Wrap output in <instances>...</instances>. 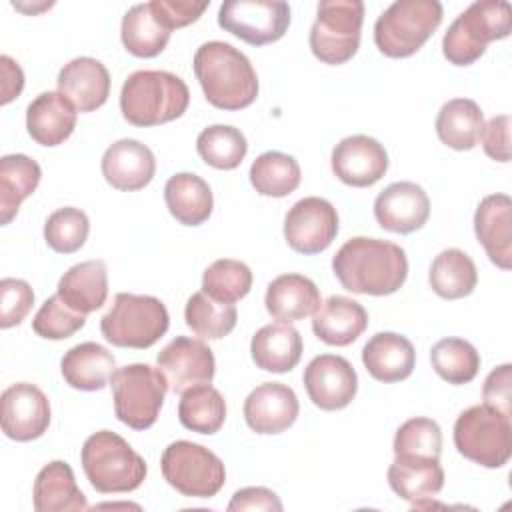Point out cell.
<instances>
[{"label": "cell", "mask_w": 512, "mask_h": 512, "mask_svg": "<svg viewBox=\"0 0 512 512\" xmlns=\"http://www.w3.org/2000/svg\"><path fill=\"white\" fill-rule=\"evenodd\" d=\"M332 270L350 292L388 296L406 282L408 260L406 252L394 242L354 236L334 254Z\"/></svg>", "instance_id": "6da1fadb"}, {"label": "cell", "mask_w": 512, "mask_h": 512, "mask_svg": "<svg viewBox=\"0 0 512 512\" xmlns=\"http://www.w3.org/2000/svg\"><path fill=\"white\" fill-rule=\"evenodd\" d=\"M194 74L206 100L220 110H242L258 96L252 62L226 42H204L194 54Z\"/></svg>", "instance_id": "7a4b0ae2"}, {"label": "cell", "mask_w": 512, "mask_h": 512, "mask_svg": "<svg viewBox=\"0 0 512 512\" xmlns=\"http://www.w3.org/2000/svg\"><path fill=\"white\" fill-rule=\"evenodd\" d=\"M190 104L186 82L166 70H136L120 90V110L134 126H160L180 118Z\"/></svg>", "instance_id": "3957f363"}, {"label": "cell", "mask_w": 512, "mask_h": 512, "mask_svg": "<svg viewBox=\"0 0 512 512\" xmlns=\"http://www.w3.org/2000/svg\"><path fill=\"white\" fill-rule=\"evenodd\" d=\"M80 462L92 488L102 494L132 492L146 478L144 458L116 432L100 430L86 438Z\"/></svg>", "instance_id": "277c9868"}, {"label": "cell", "mask_w": 512, "mask_h": 512, "mask_svg": "<svg viewBox=\"0 0 512 512\" xmlns=\"http://www.w3.org/2000/svg\"><path fill=\"white\" fill-rule=\"evenodd\" d=\"M512 30V8L506 0H480L470 4L446 30L442 40L444 58L454 66H470L494 40Z\"/></svg>", "instance_id": "5b68a950"}, {"label": "cell", "mask_w": 512, "mask_h": 512, "mask_svg": "<svg viewBox=\"0 0 512 512\" xmlns=\"http://www.w3.org/2000/svg\"><path fill=\"white\" fill-rule=\"evenodd\" d=\"M168 326V310L158 298L130 292L116 294L112 308L100 320V332L112 346L136 350L156 344Z\"/></svg>", "instance_id": "8992f818"}, {"label": "cell", "mask_w": 512, "mask_h": 512, "mask_svg": "<svg viewBox=\"0 0 512 512\" xmlns=\"http://www.w3.org/2000/svg\"><path fill=\"white\" fill-rule=\"evenodd\" d=\"M442 22L438 0H398L374 24V42L388 58H408L418 52Z\"/></svg>", "instance_id": "52a82bcc"}, {"label": "cell", "mask_w": 512, "mask_h": 512, "mask_svg": "<svg viewBox=\"0 0 512 512\" xmlns=\"http://www.w3.org/2000/svg\"><path fill=\"white\" fill-rule=\"evenodd\" d=\"M454 446L464 458L484 468H502L512 456L510 416L488 404L466 408L454 424Z\"/></svg>", "instance_id": "ba28073f"}, {"label": "cell", "mask_w": 512, "mask_h": 512, "mask_svg": "<svg viewBox=\"0 0 512 512\" xmlns=\"http://www.w3.org/2000/svg\"><path fill=\"white\" fill-rule=\"evenodd\" d=\"M116 418L134 428H150L160 414L168 384L158 368L150 364H128L118 368L110 380Z\"/></svg>", "instance_id": "9c48e42d"}, {"label": "cell", "mask_w": 512, "mask_h": 512, "mask_svg": "<svg viewBox=\"0 0 512 512\" xmlns=\"http://www.w3.org/2000/svg\"><path fill=\"white\" fill-rule=\"evenodd\" d=\"M364 4L360 0H324L310 28V50L324 64L348 62L360 46Z\"/></svg>", "instance_id": "30bf717a"}, {"label": "cell", "mask_w": 512, "mask_h": 512, "mask_svg": "<svg viewBox=\"0 0 512 512\" xmlns=\"http://www.w3.org/2000/svg\"><path fill=\"white\" fill-rule=\"evenodd\" d=\"M160 468L164 480L188 498H212L226 482L222 460L212 450L190 440L168 444L162 452Z\"/></svg>", "instance_id": "8fae6325"}, {"label": "cell", "mask_w": 512, "mask_h": 512, "mask_svg": "<svg viewBox=\"0 0 512 512\" xmlns=\"http://www.w3.org/2000/svg\"><path fill=\"white\" fill-rule=\"evenodd\" d=\"M218 24L250 46H264L286 34L290 6L280 0H228L218 10Z\"/></svg>", "instance_id": "7c38bea8"}, {"label": "cell", "mask_w": 512, "mask_h": 512, "mask_svg": "<svg viewBox=\"0 0 512 512\" xmlns=\"http://www.w3.org/2000/svg\"><path fill=\"white\" fill-rule=\"evenodd\" d=\"M158 370L162 372L168 390L184 394L190 388L210 384L216 370L212 350L198 338L176 336L156 356Z\"/></svg>", "instance_id": "4fadbf2b"}, {"label": "cell", "mask_w": 512, "mask_h": 512, "mask_svg": "<svg viewBox=\"0 0 512 512\" xmlns=\"http://www.w3.org/2000/svg\"><path fill=\"white\" fill-rule=\"evenodd\" d=\"M338 234L336 208L318 196L298 200L284 218V238L294 252L318 254L326 250Z\"/></svg>", "instance_id": "5bb4252c"}, {"label": "cell", "mask_w": 512, "mask_h": 512, "mask_svg": "<svg viewBox=\"0 0 512 512\" xmlns=\"http://www.w3.org/2000/svg\"><path fill=\"white\" fill-rule=\"evenodd\" d=\"M304 386L314 406L322 410L346 408L358 390L354 366L336 354H320L304 370Z\"/></svg>", "instance_id": "9a60e30c"}, {"label": "cell", "mask_w": 512, "mask_h": 512, "mask_svg": "<svg viewBox=\"0 0 512 512\" xmlns=\"http://www.w3.org/2000/svg\"><path fill=\"white\" fill-rule=\"evenodd\" d=\"M2 432L16 442L40 438L50 426V402L30 382H16L2 392Z\"/></svg>", "instance_id": "2e32d148"}, {"label": "cell", "mask_w": 512, "mask_h": 512, "mask_svg": "<svg viewBox=\"0 0 512 512\" xmlns=\"http://www.w3.org/2000/svg\"><path fill=\"white\" fill-rule=\"evenodd\" d=\"M330 160L336 178L354 188L376 184L388 170V154L384 146L366 134L342 138L334 146Z\"/></svg>", "instance_id": "e0dca14e"}, {"label": "cell", "mask_w": 512, "mask_h": 512, "mask_svg": "<svg viewBox=\"0 0 512 512\" xmlns=\"http://www.w3.org/2000/svg\"><path fill=\"white\" fill-rule=\"evenodd\" d=\"M376 222L396 234L420 230L430 216V200L416 182H394L386 186L374 200Z\"/></svg>", "instance_id": "ac0fdd59"}, {"label": "cell", "mask_w": 512, "mask_h": 512, "mask_svg": "<svg viewBox=\"0 0 512 512\" xmlns=\"http://www.w3.org/2000/svg\"><path fill=\"white\" fill-rule=\"evenodd\" d=\"M388 484L396 496L410 502L412 508H428L444 488L440 458L396 454L388 468Z\"/></svg>", "instance_id": "d6986e66"}, {"label": "cell", "mask_w": 512, "mask_h": 512, "mask_svg": "<svg viewBox=\"0 0 512 512\" xmlns=\"http://www.w3.org/2000/svg\"><path fill=\"white\" fill-rule=\"evenodd\" d=\"M300 412L296 392L282 382H264L244 400V418L256 434H280L288 430Z\"/></svg>", "instance_id": "ffe728a7"}, {"label": "cell", "mask_w": 512, "mask_h": 512, "mask_svg": "<svg viewBox=\"0 0 512 512\" xmlns=\"http://www.w3.org/2000/svg\"><path fill=\"white\" fill-rule=\"evenodd\" d=\"M100 168L112 188L134 192L148 186L154 178L156 158L146 144L134 138H122L106 148Z\"/></svg>", "instance_id": "44dd1931"}, {"label": "cell", "mask_w": 512, "mask_h": 512, "mask_svg": "<svg viewBox=\"0 0 512 512\" xmlns=\"http://www.w3.org/2000/svg\"><path fill=\"white\" fill-rule=\"evenodd\" d=\"M474 232L492 264L512 266V200L508 194H490L474 212Z\"/></svg>", "instance_id": "7402d4cb"}, {"label": "cell", "mask_w": 512, "mask_h": 512, "mask_svg": "<svg viewBox=\"0 0 512 512\" xmlns=\"http://www.w3.org/2000/svg\"><path fill=\"white\" fill-rule=\"evenodd\" d=\"M56 84L58 92L76 112H94L110 94V74L106 66L90 56H80L64 64Z\"/></svg>", "instance_id": "603a6c76"}, {"label": "cell", "mask_w": 512, "mask_h": 512, "mask_svg": "<svg viewBox=\"0 0 512 512\" xmlns=\"http://www.w3.org/2000/svg\"><path fill=\"white\" fill-rule=\"evenodd\" d=\"M362 362L378 382L406 380L416 364L412 342L396 332H378L362 348Z\"/></svg>", "instance_id": "cb8c5ba5"}, {"label": "cell", "mask_w": 512, "mask_h": 512, "mask_svg": "<svg viewBox=\"0 0 512 512\" xmlns=\"http://www.w3.org/2000/svg\"><path fill=\"white\" fill-rule=\"evenodd\" d=\"M76 114V108L60 92H42L28 104V134L40 146H58L74 132Z\"/></svg>", "instance_id": "d4e9b609"}, {"label": "cell", "mask_w": 512, "mask_h": 512, "mask_svg": "<svg viewBox=\"0 0 512 512\" xmlns=\"http://www.w3.org/2000/svg\"><path fill=\"white\" fill-rule=\"evenodd\" d=\"M170 24L156 6V0L132 6L120 26V38L124 48L138 58L158 56L170 40Z\"/></svg>", "instance_id": "484cf974"}, {"label": "cell", "mask_w": 512, "mask_h": 512, "mask_svg": "<svg viewBox=\"0 0 512 512\" xmlns=\"http://www.w3.org/2000/svg\"><path fill=\"white\" fill-rule=\"evenodd\" d=\"M368 312L364 306L346 296H330L312 318L314 334L328 346H348L366 330Z\"/></svg>", "instance_id": "4316f807"}, {"label": "cell", "mask_w": 512, "mask_h": 512, "mask_svg": "<svg viewBox=\"0 0 512 512\" xmlns=\"http://www.w3.org/2000/svg\"><path fill=\"white\" fill-rule=\"evenodd\" d=\"M60 370L68 386L82 392H94L110 384L116 372V358L96 342H82L62 356Z\"/></svg>", "instance_id": "83f0119b"}, {"label": "cell", "mask_w": 512, "mask_h": 512, "mask_svg": "<svg viewBox=\"0 0 512 512\" xmlns=\"http://www.w3.org/2000/svg\"><path fill=\"white\" fill-rule=\"evenodd\" d=\"M268 314L280 322H296L318 310L320 290L316 284L302 274L276 276L264 296Z\"/></svg>", "instance_id": "f1b7e54d"}, {"label": "cell", "mask_w": 512, "mask_h": 512, "mask_svg": "<svg viewBox=\"0 0 512 512\" xmlns=\"http://www.w3.org/2000/svg\"><path fill=\"white\" fill-rule=\"evenodd\" d=\"M32 502L36 512H76L88 508L86 496L78 488L70 464L64 460H54L38 472Z\"/></svg>", "instance_id": "f546056e"}, {"label": "cell", "mask_w": 512, "mask_h": 512, "mask_svg": "<svg viewBox=\"0 0 512 512\" xmlns=\"http://www.w3.org/2000/svg\"><path fill=\"white\" fill-rule=\"evenodd\" d=\"M56 294L84 316L102 308L108 298V270L104 260H86L68 268L58 282Z\"/></svg>", "instance_id": "4dcf8cb0"}, {"label": "cell", "mask_w": 512, "mask_h": 512, "mask_svg": "<svg viewBox=\"0 0 512 512\" xmlns=\"http://www.w3.org/2000/svg\"><path fill=\"white\" fill-rule=\"evenodd\" d=\"M302 336L288 322L262 326L250 342V354L258 368L266 372H290L302 356Z\"/></svg>", "instance_id": "1f68e13d"}, {"label": "cell", "mask_w": 512, "mask_h": 512, "mask_svg": "<svg viewBox=\"0 0 512 512\" xmlns=\"http://www.w3.org/2000/svg\"><path fill=\"white\" fill-rule=\"evenodd\" d=\"M164 202L168 212L184 226H200L212 214V190L206 180L196 174L180 172L168 178L164 186Z\"/></svg>", "instance_id": "d6a6232c"}, {"label": "cell", "mask_w": 512, "mask_h": 512, "mask_svg": "<svg viewBox=\"0 0 512 512\" xmlns=\"http://www.w3.org/2000/svg\"><path fill=\"white\" fill-rule=\"evenodd\" d=\"M42 170L26 154H6L0 158V222L10 224L20 204L40 184Z\"/></svg>", "instance_id": "836d02e7"}, {"label": "cell", "mask_w": 512, "mask_h": 512, "mask_svg": "<svg viewBox=\"0 0 512 512\" xmlns=\"http://www.w3.org/2000/svg\"><path fill=\"white\" fill-rule=\"evenodd\" d=\"M484 128V114L470 98L448 100L436 116V134L442 144L454 150H472Z\"/></svg>", "instance_id": "e575fe53"}, {"label": "cell", "mask_w": 512, "mask_h": 512, "mask_svg": "<svg viewBox=\"0 0 512 512\" xmlns=\"http://www.w3.org/2000/svg\"><path fill=\"white\" fill-rule=\"evenodd\" d=\"M428 282L430 288L444 300L464 298L476 288V264L460 248L442 250L430 264Z\"/></svg>", "instance_id": "d590c367"}, {"label": "cell", "mask_w": 512, "mask_h": 512, "mask_svg": "<svg viewBox=\"0 0 512 512\" xmlns=\"http://www.w3.org/2000/svg\"><path fill=\"white\" fill-rule=\"evenodd\" d=\"M178 420L198 434H216L226 420L224 396L210 384L190 388L178 404Z\"/></svg>", "instance_id": "8d00e7d4"}, {"label": "cell", "mask_w": 512, "mask_h": 512, "mask_svg": "<svg viewBox=\"0 0 512 512\" xmlns=\"http://www.w3.org/2000/svg\"><path fill=\"white\" fill-rule=\"evenodd\" d=\"M250 184L262 196L282 198L300 186V166L284 152H264L250 166Z\"/></svg>", "instance_id": "74e56055"}, {"label": "cell", "mask_w": 512, "mask_h": 512, "mask_svg": "<svg viewBox=\"0 0 512 512\" xmlns=\"http://www.w3.org/2000/svg\"><path fill=\"white\" fill-rule=\"evenodd\" d=\"M184 320L196 336L204 340H220L234 330L238 312L230 302H218L204 292H196L186 302Z\"/></svg>", "instance_id": "f35d334b"}, {"label": "cell", "mask_w": 512, "mask_h": 512, "mask_svg": "<svg viewBox=\"0 0 512 512\" xmlns=\"http://www.w3.org/2000/svg\"><path fill=\"white\" fill-rule=\"evenodd\" d=\"M196 150L208 166L218 170H234L242 164L248 152V142L238 128L214 124L198 134Z\"/></svg>", "instance_id": "ab89813d"}, {"label": "cell", "mask_w": 512, "mask_h": 512, "mask_svg": "<svg viewBox=\"0 0 512 512\" xmlns=\"http://www.w3.org/2000/svg\"><path fill=\"white\" fill-rule=\"evenodd\" d=\"M434 372L448 384H466L480 370L478 350L462 338H442L430 350Z\"/></svg>", "instance_id": "60d3db41"}, {"label": "cell", "mask_w": 512, "mask_h": 512, "mask_svg": "<svg viewBox=\"0 0 512 512\" xmlns=\"http://www.w3.org/2000/svg\"><path fill=\"white\" fill-rule=\"evenodd\" d=\"M252 288L250 268L232 258H220L212 262L202 276V292L218 302H230L244 298Z\"/></svg>", "instance_id": "b9f144b4"}, {"label": "cell", "mask_w": 512, "mask_h": 512, "mask_svg": "<svg viewBox=\"0 0 512 512\" xmlns=\"http://www.w3.org/2000/svg\"><path fill=\"white\" fill-rule=\"evenodd\" d=\"M90 220L86 212L74 206H64L54 210L44 224L46 244L60 254H72L80 250L88 238Z\"/></svg>", "instance_id": "7bdbcfd3"}, {"label": "cell", "mask_w": 512, "mask_h": 512, "mask_svg": "<svg viewBox=\"0 0 512 512\" xmlns=\"http://www.w3.org/2000/svg\"><path fill=\"white\" fill-rule=\"evenodd\" d=\"M394 454H414L426 458H440L442 452V430L432 418H410L394 436Z\"/></svg>", "instance_id": "ee69618b"}, {"label": "cell", "mask_w": 512, "mask_h": 512, "mask_svg": "<svg viewBox=\"0 0 512 512\" xmlns=\"http://www.w3.org/2000/svg\"><path fill=\"white\" fill-rule=\"evenodd\" d=\"M86 324V316L72 310L58 294L44 300L32 320V330L48 340L70 338Z\"/></svg>", "instance_id": "f6af8a7d"}, {"label": "cell", "mask_w": 512, "mask_h": 512, "mask_svg": "<svg viewBox=\"0 0 512 512\" xmlns=\"http://www.w3.org/2000/svg\"><path fill=\"white\" fill-rule=\"evenodd\" d=\"M34 304V292L26 280L2 278L0 280V328L18 326Z\"/></svg>", "instance_id": "bcb514c9"}, {"label": "cell", "mask_w": 512, "mask_h": 512, "mask_svg": "<svg viewBox=\"0 0 512 512\" xmlns=\"http://www.w3.org/2000/svg\"><path fill=\"white\" fill-rule=\"evenodd\" d=\"M484 404L512 416V366L502 364L494 368L484 380Z\"/></svg>", "instance_id": "7dc6e473"}, {"label": "cell", "mask_w": 512, "mask_h": 512, "mask_svg": "<svg viewBox=\"0 0 512 512\" xmlns=\"http://www.w3.org/2000/svg\"><path fill=\"white\" fill-rule=\"evenodd\" d=\"M482 148L484 152L498 162L510 160V116L500 114L488 120L482 128Z\"/></svg>", "instance_id": "c3c4849f"}, {"label": "cell", "mask_w": 512, "mask_h": 512, "mask_svg": "<svg viewBox=\"0 0 512 512\" xmlns=\"http://www.w3.org/2000/svg\"><path fill=\"white\" fill-rule=\"evenodd\" d=\"M228 510L230 512H236V510H276V512H280L282 502L272 490H268L264 486H250V488L238 490L232 496Z\"/></svg>", "instance_id": "681fc988"}, {"label": "cell", "mask_w": 512, "mask_h": 512, "mask_svg": "<svg viewBox=\"0 0 512 512\" xmlns=\"http://www.w3.org/2000/svg\"><path fill=\"white\" fill-rule=\"evenodd\" d=\"M158 10L170 24V28H182L196 22L208 8V2H176V0H156Z\"/></svg>", "instance_id": "f907efd6"}, {"label": "cell", "mask_w": 512, "mask_h": 512, "mask_svg": "<svg viewBox=\"0 0 512 512\" xmlns=\"http://www.w3.org/2000/svg\"><path fill=\"white\" fill-rule=\"evenodd\" d=\"M0 70H2V104H8L16 96H20L24 88V74L18 62L10 56H0Z\"/></svg>", "instance_id": "816d5d0a"}]
</instances>
